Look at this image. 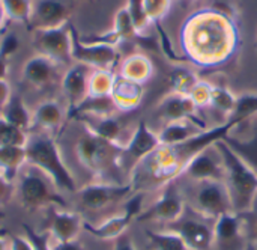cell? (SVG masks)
Segmentation results:
<instances>
[{
    "mask_svg": "<svg viewBox=\"0 0 257 250\" xmlns=\"http://www.w3.org/2000/svg\"><path fill=\"white\" fill-rule=\"evenodd\" d=\"M71 32V57L75 63H81L92 69H111L120 62V53L116 47L84 44L80 39V32L69 21Z\"/></svg>",
    "mask_w": 257,
    "mask_h": 250,
    "instance_id": "obj_10",
    "label": "cell"
},
{
    "mask_svg": "<svg viewBox=\"0 0 257 250\" xmlns=\"http://www.w3.org/2000/svg\"><path fill=\"white\" fill-rule=\"evenodd\" d=\"M29 133L14 127L0 116V148L6 146H26Z\"/></svg>",
    "mask_w": 257,
    "mask_h": 250,
    "instance_id": "obj_36",
    "label": "cell"
},
{
    "mask_svg": "<svg viewBox=\"0 0 257 250\" xmlns=\"http://www.w3.org/2000/svg\"><path fill=\"white\" fill-rule=\"evenodd\" d=\"M214 9L232 17L236 20V6H235V0H214L212 6Z\"/></svg>",
    "mask_w": 257,
    "mask_h": 250,
    "instance_id": "obj_43",
    "label": "cell"
},
{
    "mask_svg": "<svg viewBox=\"0 0 257 250\" xmlns=\"http://www.w3.org/2000/svg\"><path fill=\"white\" fill-rule=\"evenodd\" d=\"M242 250H257V243H254V241H247V244L244 246Z\"/></svg>",
    "mask_w": 257,
    "mask_h": 250,
    "instance_id": "obj_51",
    "label": "cell"
},
{
    "mask_svg": "<svg viewBox=\"0 0 257 250\" xmlns=\"http://www.w3.org/2000/svg\"><path fill=\"white\" fill-rule=\"evenodd\" d=\"M145 234L148 237L149 247L152 250H187L181 237L172 229H166V231L146 229Z\"/></svg>",
    "mask_w": 257,
    "mask_h": 250,
    "instance_id": "obj_32",
    "label": "cell"
},
{
    "mask_svg": "<svg viewBox=\"0 0 257 250\" xmlns=\"http://www.w3.org/2000/svg\"><path fill=\"white\" fill-rule=\"evenodd\" d=\"M77 121H80L84 127V130L96 137H101L104 140L113 142V143H122V131H123V122L116 118L114 115L108 116H81Z\"/></svg>",
    "mask_w": 257,
    "mask_h": 250,
    "instance_id": "obj_22",
    "label": "cell"
},
{
    "mask_svg": "<svg viewBox=\"0 0 257 250\" xmlns=\"http://www.w3.org/2000/svg\"><path fill=\"white\" fill-rule=\"evenodd\" d=\"M202 128L190 121H176L167 122L164 128L158 133L161 145H176L191 139L193 136L199 134Z\"/></svg>",
    "mask_w": 257,
    "mask_h": 250,
    "instance_id": "obj_28",
    "label": "cell"
},
{
    "mask_svg": "<svg viewBox=\"0 0 257 250\" xmlns=\"http://www.w3.org/2000/svg\"><path fill=\"white\" fill-rule=\"evenodd\" d=\"M12 97V89L6 80H0V113Z\"/></svg>",
    "mask_w": 257,
    "mask_h": 250,
    "instance_id": "obj_45",
    "label": "cell"
},
{
    "mask_svg": "<svg viewBox=\"0 0 257 250\" xmlns=\"http://www.w3.org/2000/svg\"><path fill=\"white\" fill-rule=\"evenodd\" d=\"M89 68L81 63L71 65L62 77L60 88L62 94L68 103V112L74 110L78 104L87 97V83H89Z\"/></svg>",
    "mask_w": 257,
    "mask_h": 250,
    "instance_id": "obj_20",
    "label": "cell"
},
{
    "mask_svg": "<svg viewBox=\"0 0 257 250\" xmlns=\"http://www.w3.org/2000/svg\"><path fill=\"white\" fill-rule=\"evenodd\" d=\"M75 154L83 168L96 177H108L114 171L123 169V145L96 137L87 131L77 140Z\"/></svg>",
    "mask_w": 257,
    "mask_h": 250,
    "instance_id": "obj_5",
    "label": "cell"
},
{
    "mask_svg": "<svg viewBox=\"0 0 257 250\" xmlns=\"http://www.w3.org/2000/svg\"><path fill=\"white\" fill-rule=\"evenodd\" d=\"M0 5L6 14L9 21H15L20 24L30 26L32 14H33V2L32 0H0Z\"/></svg>",
    "mask_w": 257,
    "mask_h": 250,
    "instance_id": "obj_33",
    "label": "cell"
},
{
    "mask_svg": "<svg viewBox=\"0 0 257 250\" xmlns=\"http://www.w3.org/2000/svg\"><path fill=\"white\" fill-rule=\"evenodd\" d=\"M239 124L226 119L223 124L202 130L191 139L176 145H161L155 152L142 160L131 172L130 181L136 192H148L149 189H163L164 186L182 177L187 164L203 149L215 145L230 134Z\"/></svg>",
    "mask_w": 257,
    "mask_h": 250,
    "instance_id": "obj_2",
    "label": "cell"
},
{
    "mask_svg": "<svg viewBox=\"0 0 257 250\" xmlns=\"http://www.w3.org/2000/svg\"><path fill=\"white\" fill-rule=\"evenodd\" d=\"M184 56L202 68H217L229 62L239 47L236 20L206 8L193 12L181 29Z\"/></svg>",
    "mask_w": 257,
    "mask_h": 250,
    "instance_id": "obj_1",
    "label": "cell"
},
{
    "mask_svg": "<svg viewBox=\"0 0 257 250\" xmlns=\"http://www.w3.org/2000/svg\"><path fill=\"white\" fill-rule=\"evenodd\" d=\"M238 95H235L230 89L221 85H212V97H211V107L217 109L221 115L229 119L236 107Z\"/></svg>",
    "mask_w": 257,
    "mask_h": 250,
    "instance_id": "obj_34",
    "label": "cell"
},
{
    "mask_svg": "<svg viewBox=\"0 0 257 250\" xmlns=\"http://www.w3.org/2000/svg\"><path fill=\"white\" fill-rule=\"evenodd\" d=\"M113 250H137V247H136L133 238L128 237L126 234H123V235H120L119 238L114 240Z\"/></svg>",
    "mask_w": 257,
    "mask_h": 250,
    "instance_id": "obj_44",
    "label": "cell"
},
{
    "mask_svg": "<svg viewBox=\"0 0 257 250\" xmlns=\"http://www.w3.org/2000/svg\"><path fill=\"white\" fill-rule=\"evenodd\" d=\"M9 20L6 18V14H5V11H3V8H2V5H0V36L3 35V32H5V29H6V23H8Z\"/></svg>",
    "mask_w": 257,
    "mask_h": 250,
    "instance_id": "obj_49",
    "label": "cell"
},
{
    "mask_svg": "<svg viewBox=\"0 0 257 250\" xmlns=\"http://www.w3.org/2000/svg\"><path fill=\"white\" fill-rule=\"evenodd\" d=\"M51 216L48 222V234L54 243H65L78 240L80 232L83 231L84 219L75 213L68 211L66 208H50Z\"/></svg>",
    "mask_w": 257,
    "mask_h": 250,
    "instance_id": "obj_19",
    "label": "cell"
},
{
    "mask_svg": "<svg viewBox=\"0 0 257 250\" xmlns=\"http://www.w3.org/2000/svg\"><path fill=\"white\" fill-rule=\"evenodd\" d=\"M199 77L193 69H188L182 65H178L169 75V86L172 94L179 95H190L194 86L199 83Z\"/></svg>",
    "mask_w": 257,
    "mask_h": 250,
    "instance_id": "obj_30",
    "label": "cell"
},
{
    "mask_svg": "<svg viewBox=\"0 0 257 250\" xmlns=\"http://www.w3.org/2000/svg\"><path fill=\"white\" fill-rule=\"evenodd\" d=\"M256 234H257V222H256Z\"/></svg>",
    "mask_w": 257,
    "mask_h": 250,
    "instance_id": "obj_54",
    "label": "cell"
},
{
    "mask_svg": "<svg viewBox=\"0 0 257 250\" xmlns=\"http://www.w3.org/2000/svg\"><path fill=\"white\" fill-rule=\"evenodd\" d=\"M27 164L26 148L23 146H6L0 148V175L15 184L23 166Z\"/></svg>",
    "mask_w": 257,
    "mask_h": 250,
    "instance_id": "obj_27",
    "label": "cell"
},
{
    "mask_svg": "<svg viewBox=\"0 0 257 250\" xmlns=\"http://www.w3.org/2000/svg\"><path fill=\"white\" fill-rule=\"evenodd\" d=\"M56 190V187H51V181L36 171H27L17 186L21 207L27 211L66 208L63 196Z\"/></svg>",
    "mask_w": 257,
    "mask_h": 250,
    "instance_id": "obj_6",
    "label": "cell"
},
{
    "mask_svg": "<svg viewBox=\"0 0 257 250\" xmlns=\"http://www.w3.org/2000/svg\"><path fill=\"white\" fill-rule=\"evenodd\" d=\"M157 112L158 116L166 121V124L176 122V121H190L202 130L206 128V125L199 118V109L187 95L169 92L158 104Z\"/></svg>",
    "mask_w": 257,
    "mask_h": 250,
    "instance_id": "obj_16",
    "label": "cell"
},
{
    "mask_svg": "<svg viewBox=\"0 0 257 250\" xmlns=\"http://www.w3.org/2000/svg\"><path fill=\"white\" fill-rule=\"evenodd\" d=\"M63 119L65 113L62 106L56 100H44L33 112V128L41 131H53L62 127Z\"/></svg>",
    "mask_w": 257,
    "mask_h": 250,
    "instance_id": "obj_25",
    "label": "cell"
},
{
    "mask_svg": "<svg viewBox=\"0 0 257 250\" xmlns=\"http://www.w3.org/2000/svg\"><path fill=\"white\" fill-rule=\"evenodd\" d=\"M154 71H155L154 63L148 54L133 53V54L126 56L123 60H120L117 74L128 80L145 85L146 81H149L152 78Z\"/></svg>",
    "mask_w": 257,
    "mask_h": 250,
    "instance_id": "obj_24",
    "label": "cell"
},
{
    "mask_svg": "<svg viewBox=\"0 0 257 250\" xmlns=\"http://www.w3.org/2000/svg\"><path fill=\"white\" fill-rule=\"evenodd\" d=\"M15 190H17L15 184L0 175V207H3L12 199V196L15 195Z\"/></svg>",
    "mask_w": 257,
    "mask_h": 250,
    "instance_id": "obj_42",
    "label": "cell"
},
{
    "mask_svg": "<svg viewBox=\"0 0 257 250\" xmlns=\"http://www.w3.org/2000/svg\"><path fill=\"white\" fill-rule=\"evenodd\" d=\"M23 231H24V237L30 241L33 250H53L51 237L48 232H38L35 231V228H32L27 223H23Z\"/></svg>",
    "mask_w": 257,
    "mask_h": 250,
    "instance_id": "obj_38",
    "label": "cell"
},
{
    "mask_svg": "<svg viewBox=\"0 0 257 250\" xmlns=\"http://www.w3.org/2000/svg\"><path fill=\"white\" fill-rule=\"evenodd\" d=\"M188 97L191 98V101L194 103V106L197 109L209 107L211 106V97H212V85L209 81L200 80L194 86V89L190 92Z\"/></svg>",
    "mask_w": 257,
    "mask_h": 250,
    "instance_id": "obj_39",
    "label": "cell"
},
{
    "mask_svg": "<svg viewBox=\"0 0 257 250\" xmlns=\"http://www.w3.org/2000/svg\"><path fill=\"white\" fill-rule=\"evenodd\" d=\"M110 97H111L117 112L130 113L142 104L143 97H145V88H143V85H140L137 81L128 80V78L116 74Z\"/></svg>",
    "mask_w": 257,
    "mask_h": 250,
    "instance_id": "obj_21",
    "label": "cell"
},
{
    "mask_svg": "<svg viewBox=\"0 0 257 250\" xmlns=\"http://www.w3.org/2000/svg\"><path fill=\"white\" fill-rule=\"evenodd\" d=\"M125 8L128 9V14L134 23V27L139 35L148 33V29L152 26V20L149 18V14L145 6V0H126Z\"/></svg>",
    "mask_w": 257,
    "mask_h": 250,
    "instance_id": "obj_35",
    "label": "cell"
},
{
    "mask_svg": "<svg viewBox=\"0 0 257 250\" xmlns=\"http://www.w3.org/2000/svg\"><path fill=\"white\" fill-rule=\"evenodd\" d=\"M116 72L111 69H92L87 83V97H110Z\"/></svg>",
    "mask_w": 257,
    "mask_h": 250,
    "instance_id": "obj_29",
    "label": "cell"
},
{
    "mask_svg": "<svg viewBox=\"0 0 257 250\" xmlns=\"http://www.w3.org/2000/svg\"><path fill=\"white\" fill-rule=\"evenodd\" d=\"M178 2H181L182 5H187V3H191V2H194V0H178Z\"/></svg>",
    "mask_w": 257,
    "mask_h": 250,
    "instance_id": "obj_53",
    "label": "cell"
},
{
    "mask_svg": "<svg viewBox=\"0 0 257 250\" xmlns=\"http://www.w3.org/2000/svg\"><path fill=\"white\" fill-rule=\"evenodd\" d=\"M71 8L65 0H38L33 3V14L29 29H53L69 21Z\"/></svg>",
    "mask_w": 257,
    "mask_h": 250,
    "instance_id": "obj_17",
    "label": "cell"
},
{
    "mask_svg": "<svg viewBox=\"0 0 257 250\" xmlns=\"http://www.w3.org/2000/svg\"><path fill=\"white\" fill-rule=\"evenodd\" d=\"M0 116L9 124H12L14 127L26 133H29L33 128V113L29 110L23 98L17 94H12L11 100L2 110Z\"/></svg>",
    "mask_w": 257,
    "mask_h": 250,
    "instance_id": "obj_26",
    "label": "cell"
},
{
    "mask_svg": "<svg viewBox=\"0 0 257 250\" xmlns=\"http://www.w3.org/2000/svg\"><path fill=\"white\" fill-rule=\"evenodd\" d=\"M32 47L36 54L44 56L56 65H69L71 57V32L69 21L59 27L41 29L32 32Z\"/></svg>",
    "mask_w": 257,
    "mask_h": 250,
    "instance_id": "obj_9",
    "label": "cell"
},
{
    "mask_svg": "<svg viewBox=\"0 0 257 250\" xmlns=\"http://www.w3.org/2000/svg\"><path fill=\"white\" fill-rule=\"evenodd\" d=\"M145 192H136L131 198L126 199L125 202V208L123 213L113 216L107 220H104L99 225H92L89 222L84 220L83 223V231H86L89 235L102 240V241H114L116 238H119L120 235H123L126 232V229L130 228V225L139 219V216L142 214L143 208V202H145Z\"/></svg>",
    "mask_w": 257,
    "mask_h": 250,
    "instance_id": "obj_8",
    "label": "cell"
},
{
    "mask_svg": "<svg viewBox=\"0 0 257 250\" xmlns=\"http://www.w3.org/2000/svg\"><path fill=\"white\" fill-rule=\"evenodd\" d=\"M145 6L154 24L155 21H161L169 14L172 8V0H145Z\"/></svg>",
    "mask_w": 257,
    "mask_h": 250,
    "instance_id": "obj_40",
    "label": "cell"
},
{
    "mask_svg": "<svg viewBox=\"0 0 257 250\" xmlns=\"http://www.w3.org/2000/svg\"><path fill=\"white\" fill-rule=\"evenodd\" d=\"M9 72V60L0 56V80H6Z\"/></svg>",
    "mask_w": 257,
    "mask_h": 250,
    "instance_id": "obj_48",
    "label": "cell"
},
{
    "mask_svg": "<svg viewBox=\"0 0 257 250\" xmlns=\"http://www.w3.org/2000/svg\"><path fill=\"white\" fill-rule=\"evenodd\" d=\"M161 146L160 136L155 133L146 121H140L133 131L131 137L123 143V157H122V166L125 168V163H131V172L133 169L145 160L148 155L155 152ZM131 175V174H130Z\"/></svg>",
    "mask_w": 257,
    "mask_h": 250,
    "instance_id": "obj_13",
    "label": "cell"
},
{
    "mask_svg": "<svg viewBox=\"0 0 257 250\" xmlns=\"http://www.w3.org/2000/svg\"><path fill=\"white\" fill-rule=\"evenodd\" d=\"M3 219H5V211H3V210H2V207H0V222H2Z\"/></svg>",
    "mask_w": 257,
    "mask_h": 250,
    "instance_id": "obj_52",
    "label": "cell"
},
{
    "mask_svg": "<svg viewBox=\"0 0 257 250\" xmlns=\"http://www.w3.org/2000/svg\"><path fill=\"white\" fill-rule=\"evenodd\" d=\"M26 158L27 164L39 171L44 177H47L51 184L60 190L68 193H77V183L66 166L60 148L57 142L47 133L29 134L26 143Z\"/></svg>",
    "mask_w": 257,
    "mask_h": 250,
    "instance_id": "obj_3",
    "label": "cell"
},
{
    "mask_svg": "<svg viewBox=\"0 0 257 250\" xmlns=\"http://www.w3.org/2000/svg\"><path fill=\"white\" fill-rule=\"evenodd\" d=\"M257 175V131L247 140H241L233 136H226L223 139Z\"/></svg>",
    "mask_w": 257,
    "mask_h": 250,
    "instance_id": "obj_31",
    "label": "cell"
},
{
    "mask_svg": "<svg viewBox=\"0 0 257 250\" xmlns=\"http://www.w3.org/2000/svg\"><path fill=\"white\" fill-rule=\"evenodd\" d=\"M9 250H33L30 241L26 237H20V235H14L11 238V246Z\"/></svg>",
    "mask_w": 257,
    "mask_h": 250,
    "instance_id": "obj_46",
    "label": "cell"
},
{
    "mask_svg": "<svg viewBox=\"0 0 257 250\" xmlns=\"http://www.w3.org/2000/svg\"><path fill=\"white\" fill-rule=\"evenodd\" d=\"M185 195L178 187V183L173 181L163 187L158 199H155L149 208L142 211L137 222H163L172 225L185 214Z\"/></svg>",
    "mask_w": 257,
    "mask_h": 250,
    "instance_id": "obj_12",
    "label": "cell"
},
{
    "mask_svg": "<svg viewBox=\"0 0 257 250\" xmlns=\"http://www.w3.org/2000/svg\"><path fill=\"white\" fill-rule=\"evenodd\" d=\"M53 250H86V247L78 240H72V241H65V243H54Z\"/></svg>",
    "mask_w": 257,
    "mask_h": 250,
    "instance_id": "obj_47",
    "label": "cell"
},
{
    "mask_svg": "<svg viewBox=\"0 0 257 250\" xmlns=\"http://www.w3.org/2000/svg\"><path fill=\"white\" fill-rule=\"evenodd\" d=\"M190 205L196 214L212 222L224 214L233 213L230 195L223 181L196 183Z\"/></svg>",
    "mask_w": 257,
    "mask_h": 250,
    "instance_id": "obj_7",
    "label": "cell"
},
{
    "mask_svg": "<svg viewBox=\"0 0 257 250\" xmlns=\"http://www.w3.org/2000/svg\"><path fill=\"white\" fill-rule=\"evenodd\" d=\"M242 217L236 213H229L214 222V247L220 250H242L247 244L242 229Z\"/></svg>",
    "mask_w": 257,
    "mask_h": 250,
    "instance_id": "obj_18",
    "label": "cell"
},
{
    "mask_svg": "<svg viewBox=\"0 0 257 250\" xmlns=\"http://www.w3.org/2000/svg\"><path fill=\"white\" fill-rule=\"evenodd\" d=\"M113 30L117 33V36L120 38V41H136V38L139 36L134 23L128 14V9L123 6L120 8L116 14H114V21H113Z\"/></svg>",
    "mask_w": 257,
    "mask_h": 250,
    "instance_id": "obj_37",
    "label": "cell"
},
{
    "mask_svg": "<svg viewBox=\"0 0 257 250\" xmlns=\"http://www.w3.org/2000/svg\"><path fill=\"white\" fill-rule=\"evenodd\" d=\"M169 229L175 231L187 250H211L214 247V226H211L206 220L185 217V214L172 223Z\"/></svg>",
    "mask_w": 257,
    "mask_h": 250,
    "instance_id": "obj_14",
    "label": "cell"
},
{
    "mask_svg": "<svg viewBox=\"0 0 257 250\" xmlns=\"http://www.w3.org/2000/svg\"><path fill=\"white\" fill-rule=\"evenodd\" d=\"M224 163L223 157L215 148V145L199 152L185 168L182 177L193 180L194 183L200 181H223L224 183Z\"/></svg>",
    "mask_w": 257,
    "mask_h": 250,
    "instance_id": "obj_15",
    "label": "cell"
},
{
    "mask_svg": "<svg viewBox=\"0 0 257 250\" xmlns=\"http://www.w3.org/2000/svg\"><path fill=\"white\" fill-rule=\"evenodd\" d=\"M215 148L223 157L224 184L230 195L233 213L241 216L251 213L256 205L257 175L224 140H218Z\"/></svg>",
    "mask_w": 257,
    "mask_h": 250,
    "instance_id": "obj_4",
    "label": "cell"
},
{
    "mask_svg": "<svg viewBox=\"0 0 257 250\" xmlns=\"http://www.w3.org/2000/svg\"><path fill=\"white\" fill-rule=\"evenodd\" d=\"M56 63L50 59L35 54L26 60L23 66V77L24 80L36 89H44L53 83Z\"/></svg>",
    "mask_w": 257,
    "mask_h": 250,
    "instance_id": "obj_23",
    "label": "cell"
},
{
    "mask_svg": "<svg viewBox=\"0 0 257 250\" xmlns=\"http://www.w3.org/2000/svg\"><path fill=\"white\" fill-rule=\"evenodd\" d=\"M136 193V187L131 181L122 183H90L77 190V198L87 210L98 211L111 204L126 201Z\"/></svg>",
    "mask_w": 257,
    "mask_h": 250,
    "instance_id": "obj_11",
    "label": "cell"
},
{
    "mask_svg": "<svg viewBox=\"0 0 257 250\" xmlns=\"http://www.w3.org/2000/svg\"><path fill=\"white\" fill-rule=\"evenodd\" d=\"M18 47H20V39L15 33L8 32L5 36L0 38V56L2 57L9 60V57L17 53Z\"/></svg>",
    "mask_w": 257,
    "mask_h": 250,
    "instance_id": "obj_41",
    "label": "cell"
},
{
    "mask_svg": "<svg viewBox=\"0 0 257 250\" xmlns=\"http://www.w3.org/2000/svg\"><path fill=\"white\" fill-rule=\"evenodd\" d=\"M0 250H6V235L2 222H0Z\"/></svg>",
    "mask_w": 257,
    "mask_h": 250,
    "instance_id": "obj_50",
    "label": "cell"
}]
</instances>
